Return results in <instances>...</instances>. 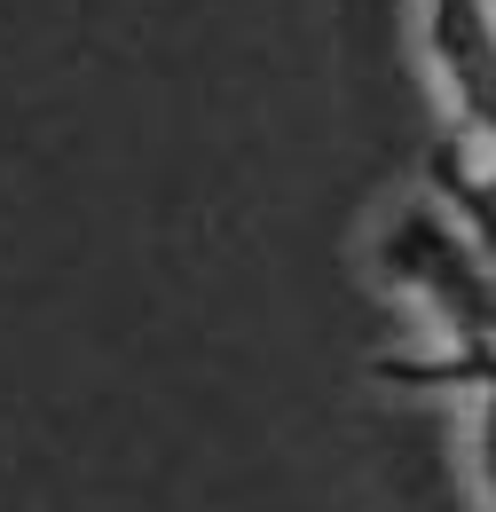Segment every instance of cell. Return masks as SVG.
<instances>
[{"mask_svg": "<svg viewBox=\"0 0 496 512\" xmlns=\"http://www.w3.org/2000/svg\"><path fill=\"white\" fill-rule=\"evenodd\" d=\"M418 48L457 134L496 150V0H418Z\"/></svg>", "mask_w": 496, "mask_h": 512, "instance_id": "obj_2", "label": "cell"}, {"mask_svg": "<svg viewBox=\"0 0 496 512\" xmlns=\"http://www.w3.org/2000/svg\"><path fill=\"white\" fill-rule=\"evenodd\" d=\"M473 457H481V497L496 512V386L473 394Z\"/></svg>", "mask_w": 496, "mask_h": 512, "instance_id": "obj_3", "label": "cell"}, {"mask_svg": "<svg viewBox=\"0 0 496 512\" xmlns=\"http://www.w3.org/2000/svg\"><path fill=\"white\" fill-rule=\"evenodd\" d=\"M481 166H489V182H496V150H481Z\"/></svg>", "mask_w": 496, "mask_h": 512, "instance_id": "obj_4", "label": "cell"}, {"mask_svg": "<svg viewBox=\"0 0 496 512\" xmlns=\"http://www.w3.org/2000/svg\"><path fill=\"white\" fill-rule=\"evenodd\" d=\"M378 276L418 300L434 331L457 355H481L496 347V268L473 245V229L441 205V197H410L386 229H378Z\"/></svg>", "mask_w": 496, "mask_h": 512, "instance_id": "obj_1", "label": "cell"}]
</instances>
